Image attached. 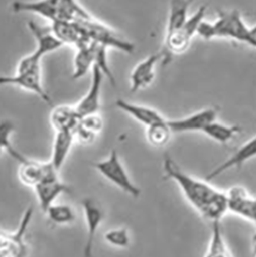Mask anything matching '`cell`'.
Returning <instances> with one entry per match:
<instances>
[{
    "label": "cell",
    "mask_w": 256,
    "mask_h": 257,
    "mask_svg": "<svg viewBox=\"0 0 256 257\" xmlns=\"http://www.w3.org/2000/svg\"><path fill=\"white\" fill-rule=\"evenodd\" d=\"M166 177L177 183L188 203L211 223L221 222L228 212L226 193L215 188L209 181L192 177L166 155L163 161Z\"/></svg>",
    "instance_id": "cell-1"
},
{
    "label": "cell",
    "mask_w": 256,
    "mask_h": 257,
    "mask_svg": "<svg viewBox=\"0 0 256 257\" xmlns=\"http://www.w3.org/2000/svg\"><path fill=\"white\" fill-rule=\"evenodd\" d=\"M249 30L250 27L246 25L241 14L235 10L222 12L213 23L204 20L197 35L205 40L226 38L247 44Z\"/></svg>",
    "instance_id": "cell-2"
},
{
    "label": "cell",
    "mask_w": 256,
    "mask_h": 257,
    "mask_svg": "<svg viewBox=\"0 0 256 257\" xmlns=\"http://www.w3.org/2000/svg\"><path fill=\"white\" fill-rule=\"evenodd\" d=\"M76 23H79L85 34L92 41L103 45L107 48L110 47L128 54H131L135 50L133 43L125 40L116 31L93 17L89 20Z\"/></svg>",
    "instance_id": "cell-3"
},
{
    "label": "cell",
    "mask_w": 256,
    "mask_h": 257,
    "mask_svg": "<svg viewBox=\"0 0 256 257\" xmlns=\"http://www.w3.org/2000/svg\"><path fill=\"white\" fill-rule=\"evenodd\" d=\"M205 6L199 7L195 14L189 16L186 23L182 28L174 33L165 36V48L170 54L179 55L189 49L194 36L197 34L201 23L206 14Z\"/></svg>",
    "instance_id": "cell-4"
},
{
    "label": "cell",
    "mask_w": 256,
    "mask_h": 257,
    "mask_svg": "<svg viewBox=\"0 0 256 257\" xmlns=\"http://www.w3.org/2000/svg\"><path fill=\"white\" fill-rule=\"evenodd\" d=\"M101 174L108 181L133 197L140 196L141 190L130 180L125 168L120 161L116 150H112L108 159L93 164Z\"/></svg>",
    "instance_id": "cell-5"
},
{
    "label": "cell",
    "mask_w": 256,
    "mask_h": 257,
    "mask_svg": "<svg viewBox=\"0 0 256 257\" xmlns=\"http://www.w3.org/2000/svg\"><path fill=\"white\" fill-rule=\"evenodd\" d=\"M217 117L218 109L215 107H208L196 111L184 117L170 119L167 122L173 134L203 133L209 124L217 120Z\"/></svg>",
    "instance_id": "cell-6"
},
{
    "label": "cell",
    "mask_w": 256,
    "mask_h": 257,
    "mask_svg": "<svg viewBox=\"0 0 256 257\" xmlns=\"http://www.w3.org/2000/svg\"><path fill=\"white\" fill-rule=\"evenodd\" d=\"M0 83L1 85H14L19 86L37 95L49 106H52L53 104V100L42 85L40 67L17 71L15 76H1Z\"/></svg>",
    "instance_id": "cell-7"
},
{
    "label": "cell",
    "mask_w": 256,
    "mask_h": 257,
    "mask_svg": "<svg viewBox=\"0 0 256 257\" xmlns=\"http://www.w3.org/2000/svg\"><path fill=\"white\" fill-rule=\"evenodd\" d=\"M256 157V135L247 140L232 155L217 166L206 176L207 181H212L231 169L242 167L245 163Z\"/></svg>",
    "instance_id": "cell-8"
},
{
    "label": "cell",
    "mask_w": 256,
    "mask_h": 257,
    "mask_svg": "<svg viewBox=\"0 0 256 257\" xmlns=\"http://www.w3.org/2000/svg\"><path fill=\"white\" fill-rule=\"evenodd\" d=\"M33 213V208L29 207L17 232H4L1 234V257H24L26 245L23 237L25 236Z\"/></svg>",
    "instance_id": "cell-9"
},
{
    "label": "cell",
    "mask_w": 256,
    "mask_h": 257,
    "mask_svg": "<svg viewBox=\"0 0 256 257\" xmlns=\"http://www.w3.org/2000/svg\"><path fill=\"white\" fill-rule=\"evenodd\" d=\"M28 28L37 42L36 50L29 55L36 62H41L45 55L56 51L63 46L53 34L51 27H42L34 21L27 23Z\"/></svg>",
    "instance_id": "cell-10"
},
{
    "label": "cell",
    "mask_w": 256,
    "mask_h": 257,
    "mask_svg": "<svg viewBox=\"0 0 256 257\" xmlns=\"http://www.w3.org/2000/svg\"><path fill=\"white\" fill-rule=\"evenodd\" d=\"M82 206L83 208L86 229H87L86 241L84 247V256L92 257L94 240H95L97 231L102 224L103 213L100 206L89 198H86L82 200Z\"/></svg>",
    "instance_id": "cell-11"
},
{
    "label": "cell",
    "mask_w": 256,
    "mask_h": 257,
    "mask_svg": "<svg viewBox=\"0 0 256 257\" xmlns=\"http://www.w3.org/2000/svg\"><path fill=\"white\" fill-rule=\"evenodd\" d=\"M105 75L99 68L94 65L92 69V80L90 87L85 96L76 106V109L82 117L96 114L99 109L101 89Z\"/></svg>",
    "instance_id": "cell-12"
},
{
    "label": "cell",
    "mask_w": 256,
    "mask_h": 257,
    "mask_svg": "<svg viewBox=\"0 0 256 257\" xmlns=\"http://www.w3.org/2000/svg\"><path fill=\"white\" fill-rule=\"evenodd\" d=\"M57 174L46 177L34 187L40 208L44 213L59 195L70 192L69 187L59 180Z\"/></svg>",
    "instance_id": "cell-13"
},
{
    "label": "cell",
    "mask_w": 256,
    "mask_h": 257,
    "mask_svg": "<svg viewBox=\"0 0 256 257\" xmlns=\"http://www.w3.org/2000/svg\"><path fill=\"white\" fill-rule=\"evenodd\" d=\"M19 177L23 184L35 187L43 179L58 173L50 162L40 163L25 157L20 163Z\"/></svg>",
    "instance_id": "cell-14"
},
{
    "label": "cell",
    "mask_w": 256,
    "mask_h": 257,
    "mask_svg": "<svg viewBox=\"0 0 256 257\" xmlns=\"http://www.w3.org/2000/svg\"><path fill=\"white\" fill-rule=\"evenodd\" d=\"M15 13H32L41 16L53 23L59 17V0L15 1L12 4Z\"/></svg>",
    "instance_id": "cell-15"
},
{
    "label": "cell",
    "mask_w": 256,
    "mask_h": 257,
    "mask_svg": "<svg viewBox=\"0 0 256 257\" xmlns=\"http://www.w3.org/2000/svg\"><path fill=\"white\" fill-rule=\"evenodd\" d=\"M161 56V54L150 55L133 69L130 76L132 92H137L151 84L155 77V67Z\"/></svg>",
    "instance_id": "cell-16"
},
{
    "label": "cell",
    "mask_w": 256,
    "mask_h": 257,
    "mask_svg": "<svg viewBox=\"0 0 256 257\" xmlns=\"http://www.w3.org/2000/svg\"><path fill=\"white\" fill-rule=\"evenodd\" d=\"M51 30L55 37L63 45L77 46L84 40H90L79 23L76 22L57 20L52 23Z\"/></svg>",
    "instance_id": "cell-17"
},
{
    "label": "cell",
    "mask_w": 256,
    "mask_h": 257,
    "mask_svg": "<svg viewBox=\"0 0 256 257\" xmlns=\"http://www.w3.org/2000/svg\"><path fill=\"white\" fill-rule=\"evenodd\" d=\"M82 117L76 107L59 106L55 108L50 115V122L56 132H70L74 134L80 125Z\"/></svg>",
    "instance_id": "cell-18"
},
{
    "label": "cell",
    "mask_w": 256,
    "mask_h": 257,
    "mask_svg": "<svg viewBox=\"0 0 256 257\" xmlns=\"http://www.w3.org/2000/svg\"><path fill=\"white\" fill-rule=\"evenodd\" d=\"M226 195L228 212L250 221L254 196L239 186L230 189Z\"/></svg>",
    "instance_id": "cell-19"
},
{
    "label": "cell",
    "mask_w": 256,
    "mask_h": 257,
    "mask_svg": "<svg viewBox=\"0 0 256 257\" xmlns=\"http://www.w3.org/2000/svg\"><path fill=\"white\" fill-rule=\"evenodd\" d=\"M95 42L85 40L76 46L77 52L74 58V72L72 79H79L87 74L95 65Z\"/></svg>",
    "instance_id": "cell-20"
},
{
    "label": "cell",
    "mask_w": 256,
    "mask_h": 257,
    "mask_svg": "<svg viewBox=\"0 0 256 257\" xmlns=\"http://www.w3.org/2000/svg\"><path fill=\"white\" fill-rule=\"evenodd\" d=\"M118 109L125 112L140 123L149 127L156 122L164 120V118L157 111L147 106L130 103L124 99H118L115 102Z\"/></svg>",
    "instance_id": "cell-21"
},
{
    "label": "cell",
    "mask_w": 256,
    "mask_h": 257,
    "mask_svg": "<svg viewBox=\"0 0 256 257\" xmlns=\"http://www.w3.org/2000/svg\"><path fill=\"white\" fill-rule=\"evenodd\" d=\"M194 0H170L166 34L174 33L184 26Z\"/></svg>",
    "instance_id": "cell-22"
},
{
    "label": "cell",
    "mask_w": 256,
    "mask_h": 257,
    "mask_svg": "<svg viewBox=\"0 0 256 257\" xmlns=\"http://www.w3.org/2000/svg\"><path fill=\"white\" fill-rule=\"evenodd\" d=\"M73 133L56 132L53 145V154L50 163L56 171L59 172L63 165L74 140Z\"/></svg>",
    "instance_id": "cell-23"
},
{
    "label": "cell",
    "mask_w": 256,
    "mask_h": 257,
    "mask_svg": "<svg viewBox=\"0 0 256 257\" xmlns=\"http://www.w3.org/2000/svg\"><path fill=\"white\" fill-rule=\"evenodd\" d=\"M204 257H235L227 245L221 222L212 223L210 240Z\"/></svg>",
    "instance_id": "cell-24"
},
{
    "label": "cell",
    "mask_w": 256,
    "mask_h": 257,
    "mask_svg": "<svg viewBox=\"0 0 256 257\" xmlns=\"http://www.w3.org/2000/svg\"><path fill=\"white\" fill-rule=\"evenodd\" d=\"M241 132V128L238 125H227L216 120L209 124L203 134L218 144H227Z\"/></svg>",
    "instance_id": "cell-25"
},
{
    "label": "cell",
    "mask_w": 256,
    "mask_h": 257,
    "mask_svg": "<svg viewBox=\"0 0 256 257\" xmlns=\"http://www.w3.org/2000/svg\"><path fill=\"white\" fill-rule=\"evenodd\" d=\"M92 17L89 12L81 7L76 0H59L58 20L81 22L89 20Z\"/></svg>",
    "instance_id": "cell-26"
},
{
    "label": "cell",
    "mask_w": 256,
    "mask_h": 257,
    "mask_svg": "<svg viewBox=\"0 0 256 257\" xmlns=\"http://www.w3.org/2000/svg\"><path fill=\"white\" fill-rule=\"evenodd\" d=\"M173 134L167 120L160 121L147 127L146 137L149 143L156 147H161L169 143L171 135Z\"/></svg>",
    "instance_id": "cell-27"
},
{
    "label": "cell",
    "mask_w": 256,
    "mask_h": 257,
    "mask_svg": "<svg viewBox=\"0 0 256 257\" xmlns=\"http://www.w3.org/2000/svg\"><path fill=\"white\" fill-rule=\"evenodd\" d=\"M52 223L56 225H66L72 223L76 219L74 212L68 205L53 204L46 212Z\"/></svg>",
    "instance_id": "cell-28"
},
{
    "label": "cell",
    "mask_w": 256,
    "mask_h": 257,
    "mask_svg": "<svg viewBox=\"0 0 256 257\" xmlns=\"http://www.w3.org/2000/svg\"><path fill=\"white\" fill-rule=\"evenodd\" d=\"M96 43L95 46V66L99 68L103 74L109 79L111 84L115 86V79L108 66V57H107V47L103 45Z\"/></svg>",
    "instance_id": "cell-29"
},
{
    "label": "cell",
    "mask_w": 256,
    "mask_h": 257,
    "mask_svg": "<svg viewBox=\"0 0 256 257\" xmlns=\"http://www.w3.org/2000/svg\"><path fill=\"white\" fill-rule=\"evenodd\" d=\"M105 240L112 246L125 248L130 245V236L125 228H117L105 232Z\"/></svg>",
    "instance_id": "cell-30"
},
{
    "label": "cell",
    "mask_w": 256,
    "mask_h": 257,
    "mask_svg": "<svg viewBox=\"0 0 256 257\" xmlns=\"http://www.w3.org/2000/svg\"><path fill=\"white\" fill-rule=\"evenodd\" d=\"M80 125L88 131L96 134L99 131H102L103 122L102 119L96 114L87 115L82 117Z\"/></svg>",
    "instance_id": "cell-31"
},
{
    "label": "cell",
    "mask_w": 256,
    "mask_h": 257,
    "mask_svg": "<svg viewBox=\"0 0 256 257\" xmlns=\"http://www.w3.org/2000/svg\"><path fill=\"white\" fill-rule=\"evenodd\" d=\"M95 135L96 134L88 131L81 125H79L77 130L74 133L75 137H76L79 142L82 144H89L93 142V140L95 138Z\"/></svg>",
    "instance_id": "cell-32"
},
{
    "label": "cell",
    "mask_w": 256,
    "mask_h": 257,
    "mask_svg": "<svg viewBox=\"0 0 256 257\" xmlns=\"http://www.w3.org/2000/svg\"><path fill=\"white\" fill-rule=\"evenodd\" d=\"M247 44L256 49V25L250 28Z\"/></svg>",
    "instance_id": "cell-33"
},
{
    "label": "cell",
    "mask_w": 256,
    "mask_h": 257,
    "mask_svg": "<svg viewBox=\"0 0 256 257\" xmlns=\"http://www.w3.org/2000/svg\"><path fill=\"white\" fill-rule=\"evenodd\" d=\"M250 222L256 225V196H254L253 202L252 209H251V216Z\"/></svg>",
    "instance_id": "cell-34"
},
{
    "label": "cell",
    "mask_w": 256,
    "mask_h": 257,
    "mask_svg": "<svg viewBox=\"0 0 256 257\" xmlns=\"http://www.w3.org/2000/svg\"><path fill=\"white\" fill-rule=\"evenodd\" d=\"M253 253L256 257V236H254V240H253Z\"/></svg>",
    "instance_id": "cell-35"
}]
</instances>
